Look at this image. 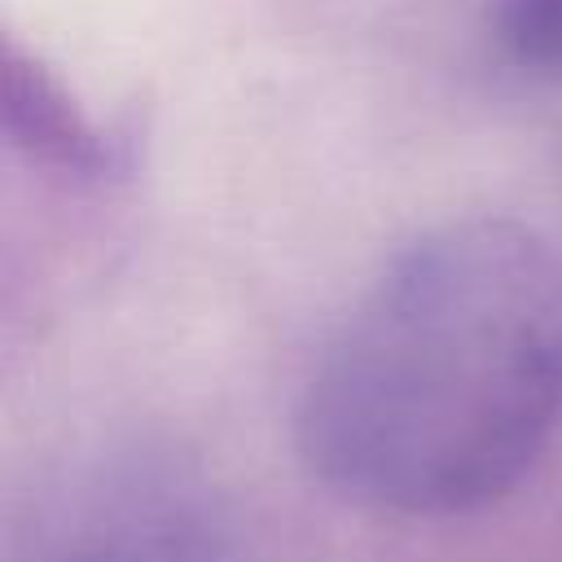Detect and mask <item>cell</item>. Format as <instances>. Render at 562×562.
Here are the masks:
<instances>
[{"label":"cell","mask_w":562,"mask_h":562,"mask_svg":"<svg viewBox=\"0 0 562 562\" xmlns=\"http://www.w3.org/2000/svg\"><path fill=\"white\" fill-rule=\"evenodd\" d=\"M562 413V263L501 215L413 237L299 400V452L338 496L413 518L501 501Z\"/></svg>","instance_id":"cell-1"},{"label":"cell","mask_w":562,"mask_h":562,"mask_svg":"<svg viewBox=\"0 0 562 562\" xmlns=\"http://www.w3.org/2000/svg\"><path fill=\"white\" fill-rule=\"evenodd\" d=\"M26 562H233L206 505L158 474H114L75 496Z\"/></svg>","instance_id":"cell-2"},{"label":"cell","mask_w":562,"mask_h":562,"mask_svg":"<svg viewBox=\"0 0 562 562\" xmlns=\"http://www.w3.org/2000/svg\"><path fill=\"white\" fill-rule=\"evenodd\" d=\"M0 127L13 149L70 180H123L136 162L132 136L97 123L70 97V88L18 40L0 44Z\"/></svg>","instance_id":"cell-3"},{"label":"cell","mask_w":562,"mask_h":562,"mask_svg":"<svg viewBox=\"0 0 562 562\" xmlns=\"http://www.w3.org/2000/svg\"><path fill=\"white\" fill-rule=\"evenodd\" d=\"M501 48L527 70H562V0H492Z\"/></svg>","instance_id":"cell-4"}]
</instances>
